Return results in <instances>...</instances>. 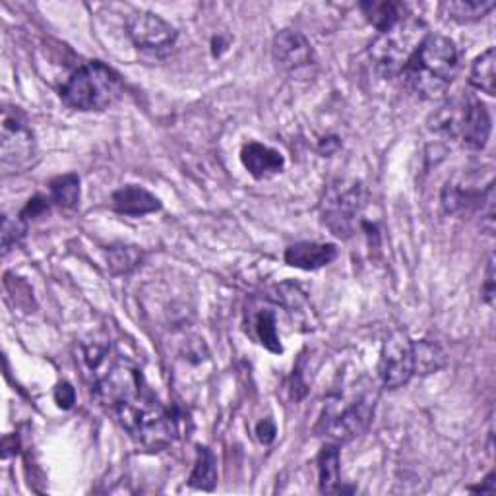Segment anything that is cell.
Returning a JSON list of instances; mask_svg holds the SVG:
<instances>
[{"instance_id":"6da1fadb","label":"cell","mask_w":496,"mask_h":496,"mask_svg":"<svg viewBox=\"0 0 496 496\" xmlns=\"http://www.w3.org/2000/svg\"><path fill=\"white\" fill-rule=\"evenodd\" d=\"M458 70L460 55L452 39L428 33L399 76L415 96L435 99L448 89Z\"/></svg>"},{"instance_id":"7a4b0ae2","label":"cell","mask_w":496,"mask_h":496,"mask_svg":"<svg viewBox=\"0 0 496 496\" xmlns=\"http://www.w3.org/2000/svg\"><path fill=\"white\" fill-rule=\"evenodd\" d=\"M115 415L125 431L150 452L164 450L175 436V419L171 411L145 390L128 404L120 406Z\"/></svg>"},{"instance_id":"3957f363","label":"cell","mask_w":496,"mask_h":496,"mask_svg":"<svg viewBox=\"0 0 496 496\" xmlns=\"http://www.w3.org/2000/svg\"><path fill=\"white\" fill-rule=\"evenodd\" d=\"M123 84L109 66L93 61L76 70L62 86V101L78 111H103L120 98Z\"/></svg>"},{"instance_id":"277c9868","label":"cell","mask_w":496,"mask_h":496,"mask_svg":"<svg viewBox=\"0 0 496 496\" xmlns=\"http://www.w3.org/2000/svg\"><path fill=\"white\" fill-rule=\"evenodd\" d=\"M426 35L428 32L425 22L413 18L411 14L392 25L390 30L380 32L369 49L377 70L384 78L401 74V70L406 69V64L413 57V52L419 49Z\"/></svg>"},{"instance_id":"5b68a950","label":"cell","mask_w":496,"mask_h":496,"mask_svg":"<svg viewBox=\"0 0 496 496\" xmlns=\"http://www.w3.org/2000/svg\"><path fill=\"white\" fill-rule=\"evenodd\" d=\"M435 128L446 136L458 138L469 150H482L491 136V113L487 105L469 98L458 107H445L435 117Z\"/></svg>"},{"instance_id":"8992f818","label":"cell","mask_w":496,"mask_h":496,"mask_svg":"<svg viewBox=\"0 0 496 496\" xmlns=\"http://www.w3.org/2000/svg\"><path fill=\"white\" fill-rule=\"evenodd\" d=\"M0 159L6 173H20L35 165L37 142L28 118L18 107H5L0 120Z\"/></svg>"},{"instance_id":"52a82bcc","label":"cell","mask_w":496,"mask_h":496,"mask_svg":"<svg viewBox=\"0 0 496 496\" xmlns=\"http://www.w3.org/2000/svg\"><path fill=\"white\" fill-rule=\"evenodd\" d=\"M369 200L365 184L357 181L332 184L322 200V221L338 237H350L355 231V221L363 213Z\"/></svg>"},{"instance_id":"ba28073f","label":"cell","mask_w":496,"mask_h":496,"mask_svg":"<svg viewBox=\"0 0 496 496\" xmlns=\"http://www.w3.org/2000/svg\"><path fill=\"white\" fill-rule=\"evenodd\" d=\"M372 411L374 398L370 394H360L350 406L328 409L324 419L320 421V428L332 440V445H345L365 431L372 419Z\"/></svg>"},{"instance_id":"9c48e42d","label":"cell","mask_w":496,"mask_h":496,"mask_svg":"<svg viewBox=\"0 0 496 496\" xmlns=\"http://www.w3.org/2000/svg\"><path fill=\"white\" fill-rule=\"evenodd\" d=\"M144 390V379L136 367L128 363H115L98 379L96 399L105 409L115 413L120 406L138 398Z\"/></svg>"},{"instance_id":"30bf717a","label":"cell","mask_w":496,"mask_h":496,"mask_svg":"<svg viewBox=\"0 0 496 496\" xmlns=\"http://www.w3.org/2000/svg\"><path fill=\"white\" fill-rule=\"evenodd\" d=\"M380 380L384 388L406 386L415 374V343L406 332H394L382 345L380 353Z\"/></svg>"},{"instance_id":"8fae6325","label":"cell","mask_w":496,"mask_h":496,"mask_svg":"<svg viewBox=\"0 0 496 496\" xmlns=\"http://www.w3.org/2000/svg\"><path fill=\"white\" fill-rule=\"evenodd\" d=\"M272 52L276 64L291 78H311L318 66L313 45L295 30H281L274 37Z\"/></svg>"},{"instance_id":"7c38bea8","label":"cell","mask_w":496,"mask_h":496,"mask_svg":"<svg viewBox=\"0 0 496 496\" xmlns=\"http://www.w3.org/2000/svg\"><path fill=\"white\" fill-rule=\"evenodd\" d=\"M126 32L134 45L152 55H165L177 42V30L154 12H132Z\"/></svg>"},{"instance_id":"4fadbf2b","label":"cell","mask_w":496,"mask_h":496,"mask_svg":"<svg viewBox=\"0 0 496 496\" xmlns=\"http://www.w3.org/2000/svg\"><path fill=\"white\" fill-rule=\"evenodd\" d=\"M240 161L254 179H270L284 171L285 159L274 147L250 142L240 152Z\"/></svg>"},{"instance_id":"5bb4252c","label":"cell","mask_w":496,"mask_h":496,"mask_svg":"<svg viewBox=\"0 0 496 496\" xmlns=\"http://www.w3.org/2000/svg\"><path fill=\"white\" fill-rule=\"evenodd\" d=\"M111 206L120 216H132V218H140L147 216V213H154L161 210V202L152 194L147 192L142 186H123L118 189L113 198H111Z\"/></svg>"},{"instance_id":"9a60e30c","label":"cell","mask_w":496,"mask_h":496,"mask_svg":"<svg viewBox=\"0 0 496 496\" xmlns=\"http://www.w3.org/2000/svg\"><path fill=\"white\" fill-rule=\"evenodd\" d=\"M338 258V248L326 243H299L285 250V262L299 270H318Z\"/></svg>"},{"instance_id":"2e32d148","label":"cell","mask_w":496,"mask_h":496,"mask_svg":"<svg viewBox=\"0 0 496 496\" xmlns=\"http://www.w3.org/2000/svg\"><path fill=\"white\" fill-rule=\"evenodd\" d=\"M360 10L365 12L367 20L379 32L390 30L392 25L409 16L407 6L401 3H392V0H370V3L360 5Z\"/></svg>"},{"instance_id":"e0dca14e","label":"cell","mask_w":496,"mask_h":496,"mask_svg":"<svg viewBox=\"0 0 496 496\" xmlns=\"http://www.w3.org/2000/svg\"><path fill=\"white\" fill-rule=\"evenodd\" d=\"M318 479L322 494L342 492L340 487V450L338 445H326L318 455Z\"/></svg>"},{"instance_id":"ac0fdd59","label":"cell","mask_w":496,"mask_h":496,"mask_svg":"<svg viewBox=\"0 0 496 496\" xmlns=\"http://www.w3.org/2000/svg\"><path fill=\"white\" fill-rule=\"evenodd\" d=\"M442 8L450 20L469 23L485 18L494 8V3L492 0H458V3H445Z\"/></svg>"},{"instance_id":"d6986e66","label":"cell","mask_w":496,"mask_h":496,"mask_svg":"<svg viewBox=\"0 0 496 496\" xmlns=\"http://www.w3.org/2000/svg\"><path fill=\"white\" fill-rule=\"evenodd\" d=\"M218 481V462L216 455L211 454L210 448H198L196 465L192 469V475L189 479V485L194 489L211 491Z\"/></svg>"},{"instance_id":"ffe728a7","label":"cell","mask_w":496,"mask_h":496,"mask_svg":"<svg viewBox=\"0 0 496 496\" xmlns=\"http://www.w3.org/2000/svg\"><path fill=\"white\" fill-rule=\"evenodd\" d=\"M494 49H487L481 57L475 59L472 66V74H469V84L475 89L487 93V96H494Z\"/></svg>"},{"instance_id":"44dd1931","label":"cell","mask_w":496,"mask_h":496,"mask_svg":"<svg viewBox=\"0 0 496 496\" xmlns=\"http://www.w3.org/2000/svg\"><path fill=\"white\" fill-rule=\"evenodd\" d=\"M252 326H254V333H257L258 342L266 347L267 351H272V353L284 351V347H281L279 336H277L274 311H270V308H262V311L254 316Z\"/></svg>"},{"instance_id":"7402d4cb","label":"cell","mask_w":496,"mask_h":496,"mask_svg":"<svg viewBox=\"0 0 496 496\" xmlns=\"http://www.w3.org/2000/svg\"><path fill=\"white\" fill-rule=\"evenodd\" d=\"M51 200L66 210L76 208L80 202V179L76 175H64L52 181Z\"/></svg>"},{"instance_id":"603a6c76","label":"cell","mask_w":496,"mask_h":496,"mask_svg":"<svg viewBox=\"0 0 496 496\" xmlns=\"http://www.w3.org/2000/svg\"><path fill=\"white\" fill-rule=\"evenodd\" d=\"M445 367V353L433 343H415V372L428 374Z\"/></svg>"},{"instance_id":"cb8c5ba5","label":"cell","mask_w":496,"mask_h":496,"mask_svg":"<svg viewBox=\"0 0 496 496\" xmlns=\"http://www.w3.org/2000/svg\"><path fill=\"white\" fill-rule=\"evenodd\" d=\"M142 260V254L134 247H113L109 250V267L117 276L130 274Z\"/></svg>"},{"instance_id":"d4e9b609","label":"cell","mask_w":496,"mask_h":496,"mask_svg":"<svg viewBox=\"0 0 496 496\" xmlns=\"http://www.w3.org/2000/svg\"><path fill=\"white\" fill-rule=\"evenodd\" d=\"M25 233V221L22 220H8L5 218V223H3V247H5V252L10 250L12 245H16L18 240L23 237Z\"/></svg>"},{"instance_id":"484cf974","label":"cell","mask_w":496,"mask_h":496,"mask_svg":"<svg viewBox=\"0 0 496 496\" xmlns=\"http://www.w3.org/2000/svg\"><path fill=\"white\" fill-rule=\"evenodd\" d=\"M49 200H45L43 196H35L32 198L28 206H25L20 213V220L22 221H30V220H37V218H42L43 213L49 211Z\"/></svg>"},{"instance_id":"4316f807","label":"cell","mask_w":496,"mask_h":496,"mask_svg":"<svg viewBox=\"0 0 496 496\" xmlns=\"http://www.w3.org/2000/svg\"><path fill=\"white\" fill-rule=\"evenodd\" d=\"M55 401L61 409H70L76 404V392L69 382H62L55 390Z\"/></svg>"},{"instance_id":"83f0119b","label":"cell","mask_w":496,"mask_h":496,"mask_svg":"<svg viewBox=\"0 0 496 496\" xmlns=\"http://www.w3.org/2000/svg\"><path fill=\"white\" fill-rule=\"evenodd\" d=\"M257 435H258L260 442H264V445H270V442L276 438V425L270 419H264L257 426Z\"/></svg>"},{"instance_id":"f1b7e54d","label":"cell","mask_w":496,"mask_h":496,"mask_svg":"<svg viewBox=\"0 0 496 496\" xmlns=\"http://www.w3.org/2000/svg\"><path fill=\"white\" fill-rule=\"evenodd\" d=\"M485 301H487L489 304H492V301H494V257H491V260H489V267H487Z\"/></svg>"},{"instance_id":"f546056e","label":"cell","mask_w":496,"mask_h":496,"mask_svg":"<svg viewBox=\"0 0 496 496\" xmlns=\"http://www.w3.org/2000/svg\"><path fill=\"white\" fill-rule=\"evenodd\" d=\"M469 491H472V492H481V494H494V492H496V487H494V473H491L485 481H482V485L472 487Z\"/></svg>"},{"instance_id":"4dcf8cb0","label":"cell","mask_w":496,"mask_h":496,"mask_svg":"<svg viewBox=\"0 0 496 496\" xmlns=\"http://www.w3.org/2000/svg\"><path fill=\"white\" fill-rule=\"evenodd\" d=\"M338 147H340L338 138H324V142L320 144V152H322V154H326V155H330V154L336 152Z\"/></svg>"}]
</instances>
